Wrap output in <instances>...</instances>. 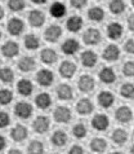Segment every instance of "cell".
Wrapping results in <instances>:
<instances>
[{"instance_id":"9","label":"cell","mask_w":134,"mask_h":154,"mask_svg":"<svg viewBox=\"0 0 134 154\" xmlns=\"http://www.w3.org/2000/svg\"><path fill=\"white\" fill-rule=\"evenodd\" d=\"M36 80H37L39 84L43 85V87H49L54 80V74L48 69L39 70V72L36 74Z\"/></svg>"},{"instance_id":"48","label":"cell","mask_w":134,"mask_h":154,"mask_svg":"<svg viewBox=\"0 0 134 154\" xmlns=\"http://www.w3.org/2000/svg\"><path fill=\"white\" fill-rule=\"evenodd\" d=\"M8 154H23V153L21 150H18V149H12V150H9Z\"/></svg>"},{"instance_id":"51","label":"cell","mask_w":134,"mask_h":154,"mask_svg":"<svg viewBox=\"0 0 134 154\" xmlns=\"http://www.w3.org/2000/svg\"><path fill=\"white\" fill-rule=\"evenodd\" d=\"M111 154H123V153H120V152H115V153H111Z\"/></svg>"},{"instance_id":"39","label":"cell","mask_w":134,"mask_h":154,"mask_svg":"<svg viewBox=\"0 0 134 154\" xmlns=\"http://www.w3.org/2000/svg\"><path fill=\"white\" fill-rule=\"evenodd\" d=\"M8 7L13 12H21L25 9L26 3H25V0H9L8 2Z\"/></svg>"},{"instance_id":"40","label":"cell","mask_w":134,"mask_h":154,"mask_svg":"<svg viewBox=\"0 0 134 154\" xmlns=\"http://www.w3.org/2000/svg\"><path fill=\"white\" fill-rule=\"evenodd\" d=\"M120 95L124 98H133V84L132 83H124L120 88Z\"/></svg>"},{"instance_id":"3","label":"cell","mask_w":134,"mask_h":154,"mask_svg":"<svg viewBox=\"0 0 134 154\" xmlns=\"http://www.w3.org/2000/svg\"><path fill=\"white\" fill-rule=\"evenodd\" d=\"M53 118L58 123H68L72 118V113L67 106H58L53 113Z\"/></svg>"},{"instance_id":"53","label":"cell","mask_w":134,"mask_h":154,"mask_svg":"<svg viewBox=\"0 0 134 154\" xmlns=\"http://www.w3.org/2000/svg\"><path fill=\"white\" fill-rule=\"evenodd\" d=\"M98 2H101V0H98Z\"/></svg>"},{"instance_id":"49","label":"cell","mask_w":134,"mask_h":154,"mask_svg":"<svg viewBox=\"0 0 134 154\" xmlns=\"http://www.w3.org/2000/svg\"><path fill=\"white\" fill-rule=\"evenodd\" d=\"M31 2L35 3V4H45L46 0H31Z\"/></svg>"},{"instance_id":"27","label":"cell","mask_w":134,"mask_h":154,"mask_svg":"<svg viewBox=\"0 0 134 154\" xmlns=\"http://www.w3.org/2000/svg\"><path fill=\"white\" fill-rule=\"evenodd\" d=\"M67 30L71 32H77L79 30L83 27V18L80 16H71L66 22Z\"/></svg>"},{"instance_id":"4","label":"cell","mask_w":134,"mask_h":154,"mask_svg":"<svg viewBox=\"0 0 134 154\" xmlns=\"http://www.w3.org/2000/svg\"><path fill=\"white\" fill-rule=\"evenodd\" d=\"M49 126H50V121L45 115H39L32 122V128L36 134H45L49 130Z\"/></svg>"},{"instance_id":"32","label":"cell","mask_w":134,"mask_h":154,"mask_svg":"<svg viewBox=\"0 0 134 154\" xmlns=\"http://www.w3.org/2000/svg\"><path fill=\"white\" fill-rule=\"evenodd\" d=\"M88 17L93 22H101L105 18V11L101 7H93L88 11Z\"/></svg>"},{"instance_id":"2","label":"cell","mask_w":134,"mask_h":154,"mask_svg":"<svg viewBox=\"0 0 134 154\" xmlns=\"http://www.w3.org/2000/svg\"><path fill=\"white\" fill-rule=\"evenodd\" d=\"M77 87H79V89L81 92L84 93H89L92 92L94 87H96V80H94L93 76L90 75H81L80 79L77 80Z\"/></svg>"},{"instance_id":"31","label":"cell","mask_w":134,"mask_h":154,"mask_svg":"<svg viewBox=\"0 0 134 154\" xmlns=\"http://www.w3.org/2000/svg\"><path fill=\"white\" fill-rule=\"evenodd\" d=\"M111 139L116 145H123L127 143V140H128V132L123 130V128H116V130L112 132Z\"/></svg>"},{"instance_id":"33","label":"cell","mask_w":134,"mask_h":154,"mask_svg":"<svg viewBox=\"0 0 134 154\" xmlns=\"http://www.w3.org/2000/svg\"><path fill=\"white\" fill-rule=\"evenodd\" d=\"M39 45H40V40H39V38L35 35V34H28V35H26L25 38V47L30 51H35L39 48Z\"/></svg>"},{"instance_id":"41","label":"cell","mask_w":134,"mask_h":154,"mask_svg":"<svg viewBox=\"0 0 134 154\" xmlns=\"http://www.w3.org/2000/svg\"><path fill=\"white\" fill-rule=\"evenodd\" d=\"M123 72H124V75H127V76H133V74H134V63H133V61H128V62L124 63Z\"/></svg>"},{"instance_id":"35","label":"cell","mask_w":134,"mask_h":154,"mask_svg":"<svg viewBox=\"0 0 134 154\" xmlns=\"http://www.w3.org/2000/svg\"><path fill=\"white\" fill-rule=\"evenodd\" d=\"M0 80L7 84H9L14 80V72H13L10 67H3V69H0Z\"/></svg>"},{"instance_id":"10","label":"cell","mask_w":134,"mask_h":154,"mask_svg":"<svg viewBox=\"0 0 134 154\" xmlns=\"http://www.w3.org/2000/svg\"><path fill=\"white\" fill-rule=\"evenodd\" d=\"M109 125H110V121L106 114H101V113L96 114L92 119V126L97 131H106L109 128Z\"/></svg>"},{"instance_id":"24","label":"cell","mask_w":134,"mask_h":154,"mask_svg":"<svg viewBox=\"0 0 134 154\" xmlns=\"http://www.w3.org/2000/svg\"><path fill=\"white\" fill-rule=\"evenodd\" d=\"M72 95H73V92H72L71 85H68L66 83H62L57 87V96H58L59 100H63V101L71 100Z\"/></svg>"},{"instance_id":"50","label":"cell","mask_w":134,"mask_h":154,"mask_svg":"<svg viewBox=\"0 0 134 154\" xmlns=\"http://www.w3.org/2000/svg\"><path fill=\"white\" fill-rule=\"evenodd\" d=\"M4 14H5V13H4V9H3V8H1V7H0V20H3V17H4Z\"/></svg>"},{"instance_id":"12","label":"cell","mask_w":134,"mask_h":154,"mask_svg":"<svg viewBox=\"0 0 134 154\" xmlns=\"http://www.w3.org/2000/svg\"><path fill=\"white\" fill-rule=\"evenodd\" d=\"M80 60H81V63L85 66V67H93L97 65V61H98V56L94 51H84L80 56Z\"/></svg>"},{"instance_id":"21","label":"cell","mask_w":134,"mask_h":154,"mask_svg":"<svg viewBox=\"0 0 134 154\" xmlns=\"http://www.w3.org/2000/svg\"><path fill=\"white\" fill-rule=\"evenodd\" d=\"M66 12H67L66 5L59 2H54L49 8V13L54 18H62L63 16H66Z\"/></svg>"},{"instance_id":"15","label":"cell","mask_w":134,"mask_h":154,"mask_svg":"<svg viewBox=\"0 0 134 154\" xmlns=\"http://www.w3.org/2000/svg\"><path fill=\"white\" fill-rule=\"evenodd\" d=\"M115 118L118 122L121 123H129L133 118V113L129 106H120L115 113Z\"/></svg>"},{"instance_id":"16","label":"cell","mask_w":134,"mask_h":154,"mask_svg":"<svg viewBox=\"0 0 134 154\" xmlns=\"http://www.w3.org/2000/svg\"><path fill=\"white\" fill-rule=\"evenodd\" d=\"M79 48H80V44L76 39H67V40H64L62 44V52L64 54H67V56L75 54L77 51H79Z\"/></svg>"},{"instance_id":"14","label":"cell","mask_w":134,"mask_h":154,"mask_svg":"<svg viewBox=\"0 0 134 154\" xmlns=\"http://www.w3.org/2000/svg\"><path fill=\"white\" fill-rule=\"evenodd\" d=\"M119 56H120V49H119V47L115 45V44L107 45L105 48V51H103V53H102L103 60L110 61V62H114V61H116V60H119Z\"/></svg>"},{"instance_id":"29","label":"cell","mask_w":134,"mask_h":154,"mask_svg":"<svg viewBox=\"0 0 134 154\" xmlns=\"http://www.w3.org/2000/svg\"><path fill=\"white\" fill-rule=\"evenodd\" d=\"M114 101H115V97L109 91H103L98 95V104L101 105L102 108H110V106H112V104H114Z\"/></svg>"},{"instance_id":"28","label":"cell","mask_w":134,"mask_h":154,"mask_svg":"<svg viewBox=\"0 0 134 154\" xmlns=\"http://www.w3.org/2000/svg\"><path fill=\"white\" fill-rule=\"evenodd\" d=\"M67 140H68L67 134L62 130H57L52 135V143H53L54 146H58V148L64 146L67 144Z\"/></svg>"},{"instance_id":"44","label":"cell","mask_w":134,"mask_h":154,"mask_svg":"<svg viewBox=\"0 0 134 154\" xmlns=\"http://www.w3.org/2000/svg\"><path fill=\"white\" fill-rule=\"evenodd\" d=\"M124 48H125V51H127L128 53L133 54V52H134V42H133V39H128L127 43H125V45H124Z\"/></svg>"},{"instance_id":"7","label":"cell","mask_w":134,"mask_h":154,"mask_svg":"<svg viewBox=\"0 0 134 154\" xmlns=\"http://www.w3.org/2000/svg\"><path fill=\"white\" fill-rule=\"evenodd\" d=\"M28 22L32 27H41L45 23V16L41 11L32 9L28 13Z\"/></svg>"},{"instance_id":"26","label":"cell","mask_w":134,"mask_h":154,"mask_svg":"<svg viewBox=\"0 0 134 154\" xmlns=\"http://www.w3.org/2000/svg\"><path fill=\"white\" fill-rule=\"evenodd\" d=\"M35 104H36V106L39 109L45 110L52 105V97H50L49 93H46V92L39 93V95L36 96V98H35Z\"/></svg>"},{"instance_id":"6","label":"cell","mask_w":134,"mask_h":154,"mask_svg":"<svg viewBox=\"0 0 134 154\" xmlns=\"http://www.w3.org/2000/svg\"><path fill=\"white\" fill-rule=\"evenodd\" d=\"M7 29H8V31H9L10 35H21V34L23 32V30H25V23H23V21L21 20V18H10L9 21H8V25H7Z\"/></svg>"},{"instance_id":"46","label":"cell","mask_w":134,"mask_h":154,"mask_svg":"<svg viewBox=\"0 0 134 154\" xmlns=\"http://www.w3.org/2000/svg\"><path fill=\"white\" fill-rule=\"evenodd\" d=\"M128 27L130 31H133L134 30V21H133V14H130L128 17Z\"/></svg>"},{"instance_id":"8","label":"cell","mask_w":134,"mask_h":154,"mask_svg":"<svg viewBox=\"0 0 134 154\" xmlns=\"http://www.w3.org/2000/svg\"><path fill=\"white\" fill-rule=\"evenodd\" d=\"M19 52V45L18 43L13 42V40H8L3 44L1 47V53L3 56H5L8 58H12V57H16Z\"/></svg>"},{"instance_id":"11","label":"cell","mask_w":134,"mask_h":154,"mask_svg":"<svg viewBox=\"0 0 134 154\" xmlns=\"http://www.w3.org/2000/svg\"><path fill=\"white\" fill-rule=\"evenodd\" d=\"M44 36H45L46 42L55 43L59 39V38L62 36V29H61V26H58V25H52V26H49L48 29L45 30Z\"/></svg>"},{"instance_id":"38","label":"cell","mask_w":134,"mask_h":154,"mask_svg":"<svg viewBox=\"0 0 134 154\" xmlns=\"http://www.w3.org/2000/svg\"><path fill=\"white\" fill-rule=\"evenodd\" d=\"M13 100V93L9 89H0V105H8Z\"/></svg>"},{"instance_id":"42","label":"cell","mask_w":134,"mask_h":154,"mask_svg":"<svg viewBox=\"0 0 134 154\" xmlns=\"http://www.w3.org/2000/svg\"><path fill=\"white\" fill-rule=\"evenodd\" d=\"M10 123L9 114L5 112H0V128H5Z\"/></svg>"},{"instance_id":"43","label":"cell","mask_w":134,"mask_h":154,"mask_svg":"<svg viewBox=\"0 0 134 154\" xmlns=\"http://www.w3.org/2000/svg\"><path fill=\"white\" fill-rule=\"evenodd\" d=\"M88 3V0H71V5L75 8V9H81L84 8Z\"/></svg>"},{"instance_id":"25","label":"cell","mask_w":134,"mask_h":154,"mask_svg":"<svg viewBox=\"0 0 134 154\" xmlns=\"http://www.w3.org/2000/svg\"><path fill=\"white\" fill-rule=\"evenodd\" d=\"M17 89H18V92L22 96H30L34 91V84L28 79H21L17 83Z\"/></svg>"},{"instance_id":"36","label":"cell","mask_w":134,"mask_h":154,"mask_svg":"<svg viewBox=\"0 0 134 154\" xmlns=\"http://www.w3.org/2000/svg\"><path fill=\"white\" fill-rule=\"evenodd\" d=\"M28 154H44V144L39 140H34L27 148Z\"/></svg>"},{"instance_id":"20","label":"cell","mask_w":134,"mask_h":154,"mask_svg":"<svg viewBox=\"0 0 134 154\" xmlns=\"http://www.w3.org/2000/svg\"><path fill=\"white\" fill-rule=\"evenodd\" d=\"M36 66V61L34 57H28V56H25L22 57L18 61V69L23 72H28V71H32Z\"/></svg>"},{"instance_id":"23","label":"cell","mask_w":134,"mask_h":154,"mask_svg":"<svg viewBox=\"0 0 134 154\" xmlns=\"http://www.w3.org/2000/svg\"><path fill=\"white\" fill-rule=\"evenodd\" d=\"M99 79L101 82H103L105 84H111L116 80V74L112 67H103V69L99 71Z\"/></svg>"},{"instance_id":"37","label":"cell","mask_w":134,"mask_h":154,"mask_svg":"<svg viewBox=\"0 0 134 154\" xmlns=\"http://www.w3.org/2000/svg\"><path fill=\"white\" fill-rule=\"evenodd\" d=\"M72 134L76 139H84L86 134H88V130H86L84 123H76L72 128Z\"/></svg>"},{"instance_id":"5","label":"cell","mask_w":134,"mask_h":154,"mask_svg":"<svg viewBox=\"0 0 134 154\" xmlns=\"http://www.w3.org/2000/svg\"><path fill=\"white\" fill-rule=\"evenodd\" d=\"M83 40L88 45H96L101 42V32L94 27H89L83 35Z\"/></svg>"},{"instance_id":"1","label":"cell","mask_w":134,"mask_h":154,"mask_svg":"<svg viewBox=\"0 0 134 154\" xmlns=\"http://www.w3.org/2000/svg\"><path fill=\"white\" fill-rule=\"evenodd\" d=\"M14 114L21 119H27L32 115V105L26 101H21L14 106Z\"/></svg>"},{"instance_id":"30","label":"cell","mask_w":134,"mask_h":154,"mask_svg":"<svg viewBox=\"0 0 134 154\" xmlns=\"http://www.w3.org/2000/svg\"><path fill=\"white\" fill-rule=\"evenodd\" d=\"M89 146L92 149V152H94V153H103L107 149V143H106V140L102 137H94L90 141Z\"/></svg>"},{"instance_id":"22","label":"cell","mask_w":134,"mask_h":154,"mask_svg":"<svg viewBox=\"0 0 134 154\" xmlns=\"http://www.w3.org/2000/svg\"><path fill=\"white\" fill-rule=\"evenodd\" d=\"M123 26L120 25L119 22H111L109 23V26H107V36L110 38V39H119L120 36L123 35Z\"/></svg>"},{"instance_id":"47","label":"cell","mask_w":134,"mask_h":154,"mask_svg":"<svg viewBox=\"0 0 134 154\" xmlns=\"http://www.w3.org/2000/svg\"><path fill=\"white\" fill-rule=\"evenodd\" d=\"M7 146V141H5V137L0 135V150H4Z\"/></svg>"},{"instance_id":"19","label":"cell","mask_w":134,"mask_h":154,"mask_svg":"<svg viewBox=\"0 0 134 154\" xmlns=\"http://www.w3.org/2000/svg\"><path fill=\"white\" fill-rule=\"evenodd\" d=\"M10 136H12L13 140L17 141V143L23 141L26 137H27V128H26L23 125H16L12 128Z\"/></svg>"},{"instance_id":"18","label":"cell","mask_w":134,"mask_h":154,"mask_svg":"<svg viewBox=\"0 0 134 154\" xmlns=\"http://www.w3.org/2000/svg\"><path fill=\"white\" fill-rule=\"evenodd\" d=\"M57 58H58L57 52L52 48L43 49L41 53H40V60L45 63V65H53V63L57 61Z\"/></svg>"},{"instance_id":"52","label":"cell","mask_w":134,"mask_h":154,"mask_svg":"<svg viewBox=\"0 0 134 154\" xmlns=\"http://www.w3.org/2000/svg\"><path fill=\"white\" fill-rule=\"evenodd\" d=\"M0 38H1V30H0Z\"/></svg>"},{"instance_id":"13","label":"cell","mask_w":134,"mask_h":154,"mask_svg":"<svg viewBox=\"0 0 134 154\" xmlns=\"http://www.w3.org/2000/svg\"><path fill=\"white\" fill-rule=\"evenodd\" d=\"M76 69L77 67L72 61H63L61 65H59V74H61V76H63V78L70 79L75 75Z\"/></svg>"},{"instance_id":"54","label":"cell","mask_w":134,"mask_h":154,"mask_svg":"<svg viewBox=\"0 0 134 154\" xmlns=\"http://www.w3.org/2000/svg\"><path fill=\"white\" fill-rule=\"evenodd\" d=\"M54 154H57V153H54Z\"/></svg>"},{"instance_id":"45","label":"cell","mask_w":134,"mask_h":154,"mask_svg":"<svg viewBox=\"0 0 134 154\" xmlns=\"http://www.w3.org/2000/svg\"><path fill=\"white\" fill-rule=\"evenodd\" d=\"M68 154H85V153H84V149L80 145H72Z\"/></svg>"},{"instance_id":"34","label":"cell","mask_w":134,"mask_h":154,"mask_svg":"<svg viewBox=\"0 0 134 154\" xmlns=\"http://www.w3.org/2000/svg\"><path fill=\"white\" fill-rule=\"evenodd\" d=\"M109 8H110L111 13H114V14H121L123 12L125 11L127 5H125L124 0H111L110 4H109Z\"/></svg>"},{"instance_id":"17","label":"cell","mask_w":134,"mask_h":154,"mask_svg":"<svg viewBox=\"0 0 134 154\" xmlns=\"http://www.w3.org/2000/svg\"><path fill=\"white\" fill-rule=\"evenodd\" d=\"M93 102L89 100V98H80L79 101L76 102V112L79 114L86 115L89 113L93 112Z\"/></svg>"}]
</instances>
